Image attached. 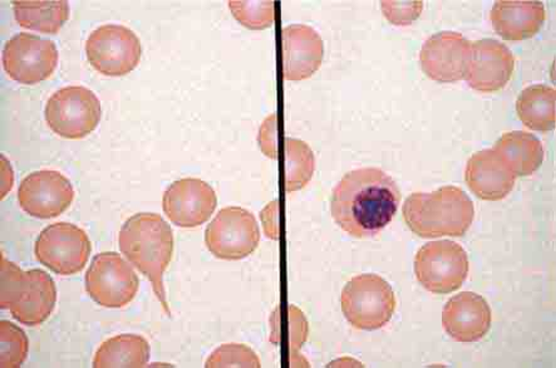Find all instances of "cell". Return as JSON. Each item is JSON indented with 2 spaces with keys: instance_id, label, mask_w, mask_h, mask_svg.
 <instances>
[{
  "instance_id": "1",
  "label": "cell",
  "mask_w": 556,
  "mask_h": 368,
  "mask_svg": "<svg viewBox=\"0 0 556 368\" xmlns=\"http://www.w3.org/2000/svg\"><path fill=\"white\" fill-rule=\"evenodd\" d=\"M401 191L389 174L377 167L345 174L333 189L330 213L354 238L380 234L397 214Z\"/></svg>"
},
{
  "instance_id": "2",
  "label": "cell",
  "mask_w": 556,
  "mask_h": 368,
  "mask_svg": "<svg viewBox=\"0 0 556 368\" xmlns=\"http://www.w3.org/2000/svg\"><path fill=\"white\" fill-rule=\"evenodd\" d=\"M119 251L140 274L150 279L156 297L170 316L166 301L164 275L174 254L173 229L154 213H140L128 218L118 234Z\"/></svg>"
},
{
  "instance_id": "3",
  "label": "cell",
  "mask_w": 556,
  "mask_h": 368,
  "mask_svg": "<svg viewBox=\"0 0 556 368\" xmlns=\"http://www.w3.org/2000/svg\"><path fill=\"white\" fill-rule=\"evenodd\" d=\"M403 219L418 237H464L475 217L469 195L457 187H443L431 194L414 193L402 207Z\"/></svg>"
},
{
  "instance_id": "4",
  "label": "cell",
  "mask_w": 556,
  "mask_h": 368,
  "mask_svg": "<svg viewBox=\"0 0 556 368\" xmlns=\"http://www.w3.org/2000/svg\"><path fill=\"white\" fill-rule=\"evenodd\" d=\"M341 304L351 326L362 331H376L391 321L397 301L392 287L382 277L361 275L344 285Z\"/></svg>"
},
{
  "instance_id": "5",
  "label": "cell",
  "mask_w": 556,
  "mask_h": 368,
  "mask_svg": "<svg viewBox=\"0 0 556 368\" xmlns=\"http://www.w3.org/2000/svg\"><path fill=\"white\" fill-rule=\"evenodd\" d=\"M101 102L84 86L61 88L48 100L45 116L48 127L63 139L80 140L101 122Z\"/></svg>"
},
{
  "instance_id": "6",
  "label": "cell",
  "mask_w": 556,
  "mask_h": 368,
  "mask_svg": "<svg viewBox=\"0 0 556 368\" xmlns=\"http://www.w3.org/2000/svg\"><path fill=\"white\" fill-rule=\"evenodd\" d=\"M415 275L425 290L450 294L466 281L469 258L464 248L451 240L427 243L416 254Z\"/></svg>"
},
{
  "instance_id": "7",
  "label": "cell",
  "mask_w": 556,
  "mask_h": 368,
  "mask_svg": "<svg viewBox=\"0 0 556 368\" xmlns=\"http://www.w3.org/2000/svg\"><path fill=\"white\" fill-rule=\"evenodd\" d=\"M92 244L84 229L71 223H54L39 234L37 261L59 276H75L87 266Z\"/></svg>"
},
{
  "instance_id": "8",
  "label": "cell",
  "mask_w": 556,
  "mask_h": 368,
  "mask_svg": "<svg viewBox=\"0 0 556 368\" xmlns=\"http://www.w3.org/2000/svg\"><path fill=\"white\" fill-rule=\"evenodd\" d=\"M260 242L261 230L254 214L240 206L224 207L205 230L208 252L224 261L249 257Z\"/></svg>"
},
{
  "instance_id": "9",
  "label": "cell",
  "mask_w": 556,
  "mask_h": 368,
  "mask_svg": "<svg viewBox=\"0 0 556 368\" xmlns=\"http://www.w3.org/2000/svg\"><path fill=\"white\" fill-rule=\"evenodd\" d=\"M86 292L104 308L128 306L139 292L140 281L135 270L116 252L97 254L88 268Z\"/></svg>"
},
{
  "instance_id": "10",
  "label": "cell",
  "mask_w": 556,
  "mask_h": 368,
  "mask_svg": "<svg viewBox=\"0 0 556 368\" xmlns=\"http://www.w3.org/2000/svg\"><path fill=\"white\" fill-rule=\"evenodd\" d=\"M141 53L139 37L119 24H104L86 42L88 62L101 75L110 77L130 74L139 66Z\"/></svg>"
},
{
  "instance_id": "11",
  "label": "cell",
  "mask_w": 556,
  "mask_h": 368,
  "mask_svg": "<svg viewBox=\"0 0 556 368\" xmlns=\"http://www.w3.org/2000/svg\"><path fill=\"white\" fill-rule=\"evenodd\" d=\"M59 65L54 42L28 34L14 36L5 43L3 67L7 75L22 85H37L53 75Z\"/></svg>"
},
{
  "instance_id": "12",
  "label": "cell",
  "mask_w": 556,
  "mask_h": 368,
  "mask_svg": "<svg viewBox=\"0 0 556 368\" xmlns=\"http://www.w3.org/2000/svg\"><path fill=\"white\" fill-rule=\"evenodd\" d=\"M75 189L59 172L40 170L24 178L18 189V203L24 212L37 219H53L68 210Z\"/></svg>"
},
{
  "instance_id": "13",
  "label": "cell",
  "mask_w": 556,
  "mask_h": 368,
  "mask_svg": "<svg viewBox=\"0 0 556 368\" xmlns=\"http://www.w3.org/2000/svg\"><path fill=\"white\" fill-rule=\"evenodd\" d=\"M217 206L215 190L199 179H181L167 188L164 212L176 227L198 228L212 217Z\"/></svg>"
},
{
  "instance_id": "14",
  "label": "cell",
  "mask_w": 556,
  "mask_h": 368,
  "mask_svg": "<svg viewBox=\"0 0 556 368\" xmlns=\"http://www.w3.org/2000/svg\"><path fill=\"white\" fill-rule=\"evenodd\" d=\"M471 42L456 31H441L422 46L420 62L427 77L440 84H454L465 78Z\"/></svg>"
},
{
  "instance_id": "15",
  "label": "cell",
  "mask_w": 556,
  "mask_h": 368,
  "mask_svg": "<svg viewBox=\"0 0 556 368\" xmlns=\"http://www.w3.org/2000/svg\"><path fill=\"white\" fill-rule=\"evenodd\" d=\"M515 67L511 51L496 39L471 42L465 79L475 91L493 93L509 84Z\"/></svg>"
},
{
  "instance_id": "16",
  "label": "cell",
  "mask_w": 556,
  "mask_h": 368,
  "mask_svg": "<svg viewBox=\"0 0 556 368\" xmlns=\"http://www.w3.org/2000/svg\"><path fill=\"white\" fill-rule=\"evenodd\" d=\"M442 326L450 338L457 342H478L490 331V306L477 293L457 294L443 307Z\"/></svg>"
},
{
  "instance_id": "17",
  "label": "cell",
  "mask_w": 556,
  "mask_h": 368,
  "mask_svg": "<svg viewBox=\"0 0 556 368\" xmlns=\"http://www.w3.org/2000/svg\"><path fill=\"white\" fill-rule=\"evenodd\" d=\"M325 45L318 31L304 24L283 29V75L287 81L312 77L324 62Z\"/></svg>"
},
{
  "instance_id": "18",
  "label": "cell",
  "mask_w": 556,
  "mask_h": 368,
  "mask_svg": "<svg viewBox=\"0 0 556 368\" xmlns=\"http://www.w3.org/2000/svg\"><path fill=\"white\" fill-rule=\"evenodd\" d=\"M467 187L488 202H498L511 193L517 176L493 149L472 155L465 170Z\"/></svg>"
},
{
  "instance_id": "19",
  "label": "cell",
  "mask_w": 556,
  "mask_h": 368,
  "mask_svg": "<svg viewBox=\"0 0 556 368\" xmlns=\"http://www.w3.org/2000/svg\"><path fill=\"white\" fill-rule=\"evenodd\" d=\"M496 34L505 41L534 37L545 22V8L534 0H500L490 14Z\"/></svg>"
},
{
  "instance_id": "20",
  "label": "cell",
  "mask_w": 556,
  "mask_h": 368,
  "mask_svg": "<svg viewBox=\"0 0 556 368\" xmlns=\"http://www.w3.org/2000/svg\"><path fill=\"white\" fill-rule=\"evenodd\" d=\"M30 282L28 290L17 306L11 308L15 321L28 327L45 323L52 315L58 302V288L52 277L45 270H29Z\"/></svg>"
},
{
  "instance_id": "21",
  "label": "cell",
  "mask_w": 556,
  "mask_h": 368,
  "mask_svg": "<svg viewBox=\"0 0 556 368\" xmlns=\"http://www.w3.org/2000/svg\"><path fill=\"white\" fill-rule=\"evenodd\" d=\"M493 150L517 178L533 175L544 160L543 143L534 135L523 131L504 134Z\"/></svg>"
},
{
  "instance_id": "22",
  "label": "cell",
  "mask_w": 556,
  "mask_h": 368,
  "mask_svg": "<svg viewBox=\"0 0 556 368\" xmlns=\"http://www.w3.org/2000/svg\"><path fill=\"white\" fill-rule=\"evenodd\" d=\"M13 12L15 21L22 28L45 35H58L70 18V5L66 0H51V2L18 0L13 2Z\"/></svg>"
},
{
  "instance_id": "23",
  "label": "cell",
  "mask_w": 556,
  "mask_h": 368,
  "mask_svg": "<svg viewBox=\"0 0 556 368\" xmlns=\"http://www.w3.org/2000/svg\"><path fill=\"white\" fill-rule=\"evenodd\" d=\"M556 92L553 87L534 85L526 88L518 99L517 111L528 129L549 132L556 125Z\"/></svg>"
},
{
  "instance_id": "24",
  "label": "cell",
  "mask_w": 556,
  "mask_h": 368,
  "mask_svg": "<svg viewBox=\"0 0 556 368\" xmlns=\"http://www.w3.org/2000/svg\"><path fill=\"white\" fill-rule=\"evenodd\" d=\"M150 359V345L139 334H119L104 341L96 352L94 368L144 367Z\"/></svg>"
},
{
  "instance_id": "25",
  "label": "cell",
  "mask_w": 556,
  "mask_h": 368,
  "mask_svg": "<svg viewBox=\"0 0 556 368\" xmlns=\"http://www.w3.org/2000/svg\"><path fill=\"white\" fill-rule=\"evenodd\" d=\"M285 151L286 190L294 193L308 186L316 169V158L307 143L296 139H287Z\"/></svg>"
},
{
  "instance_id": "26",
  "label": "cell",
  "mask_w": 556,
  "mask_h": 368,
  "mask_svg": "<svg viewBox=\"0 0 556 368\" xmlns=\"http://www.w3.org/2000/svg\"><path fill=\"white\" fill-rule=\"evenodd\" d=\"M0 367H21L26 363L29 350L26 332L10 321L0 322Z\"/></svg>"
},
{
  "instance_id": "27",
  "label": "cell",
  "mask_w": 556,
  "mask_h": 368,
  "mask_svg": "<svg viewBox=\"0 0 556 368\" xmlns=\"http://www.w3.org/2000/svg\"><path fill=\"white\" fill-rule=\"evenodd\" d=\"M0 279H2V292H0V307L11 309L17 306L27 292L30 282L28 271H23L17 264L0 258Z\"/></svg>"
},
{
  "instance_id": "28",
  "label": "cell",
  "mask_w": 556,
  "mask_h": 368,
  "mask_svg": "<svg viewBox=\"0 0 556 368\" xmlns=\"http://www.w3.org/2000/svg\"><path fill=\"white\" fill-rule=\"evenodd\" d=\"M230 11L240 24L253 30H262L273 26L274 2H244V0H231L228 3Z\"/></svg>"
},
{
  "instance_id": "29",
  "label": "cell",
  "mask_w": 556,
  "mask_h": 368,
  "mask_svg": "<svg viewBox=\"0 0 556 368\" xmlns=\"http://www.w3.org/2000/svg\"><path fill=\"white\" fill-rule=\"evenodd\" d=\"M205 367H262L260 357L256 356L253 350L245 345H237V343H229L215 350L211 357H208Z\"/></svg>"
},
{
  "instance_id": "30",
  "label": "cell",
  "mask_w": 556,
  "mask_h": 368,
  "mask_svg": "<svg viewBox=\"0 0 556 368\" xmlns=\"http://www.w3.org/2000/svg\"><path fill=\"white\" fill-rule=\"evenodd\" d=\"M384 17L394 26H409L422 13V2H382Z\"/></svg>"
},
{
  "instance_id": "31",
  "label": "cell",
  "mask_w": 556,
  "mask_h": 368,
  "mask_svg": "<svg viewBox=\"0 0 556 368\" xmlns=\"http://www.w3.org/2000/svg\"><path fill=\"white\" fill-rule=\"evenodd\" d=\"M276 130V116L268 117L265 119V123L262 126L260 142L262 150L267 154V156L276 157V149L270 141L271 135Z\"/></svg>"
},
{
  "instance_id": "32",
  "label": "cell",
  "mask_w": 556,
  "mask_h": 368,
  "mask_svg": "<svg viewBox=\"0 0 556 368\" xmlns=\"http://www.w3.org/2000/svg\"><path fill=\"white\" fill-rule=\"evenodd\" d=\"M277 202H273L262 213V221L264 224L265 233L268 238L278 239V227H277Z\"/></svg>"
}]
</instances>
